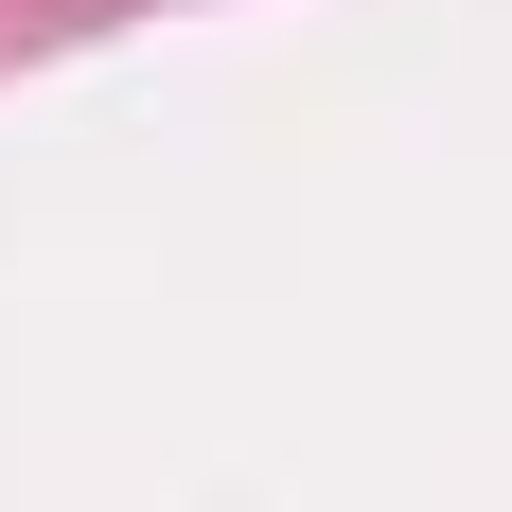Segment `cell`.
<instances>
[]
</instances>
